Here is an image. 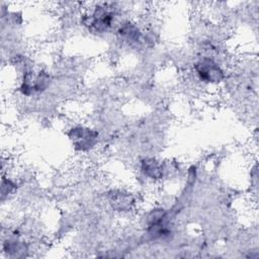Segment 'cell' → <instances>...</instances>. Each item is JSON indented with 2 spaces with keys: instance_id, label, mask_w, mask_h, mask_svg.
Instances as JSON below:
<instances>
[{
  "instance_id": "6da1fadb",
  "label": "cell",
  "mask_w": 259,
  "mask_h": 259,
  "mask_svg": "<svg viewBox=\"0 0 259 259\" xmlns=\"http://www.w3.org/2000/svg\"><path fill=\"white\" fill-rule=\"evenodd\" d=\"M51 83L50 75L45 71H27L24 73L19 87L25 96H31L44 92Z\"/></svg>"
},
{
  "instance_id": "7a4b0ae2",
  "label": "cell",
  "mask_w": 259,
  "mask_h": 259,
  "mask_svg": "<svg viewBox=\"0 0 259 259\" xmlns=\"http://www.w3.org/2000/svg\"><path fill=\"white\" fill-rule=\"evenodd\" d=\"M113 13L106 6H97L90 14L84 15L82 23L90 30L95 32H104L112 24Z\"/></svg>"
},
{
  "instance_id": "3957f363",
  "label": "cell",
  "mask_w": 259,
  "mask_h": 259,
  "mask_svg": "<svg viewBox=\"0 0 259 259\" xmlns=\"http://www.w3.org/2000/svg\"><path fill=\"white\" fill-rule=\"evenodd\" d=\"M194 70L199 79L205 83H220L225 74L220 65L210 58H202L194 64Z\"/></svg>"
},
{
  "instance_id": "277c9868",
  "label": "cell",
  "mask_w": 259,
  "mask_h": 259,
  "mask_svg": "<svg viewBox=\"0 0 259 259\" xmlns=\"http://www.w3.org/2000/svg\"><path fill=\"white\" fill-rule=\"evenodd\" d=\"M68 137L76 150L87 151L97 143L98 133L90 127L75 126L70 130Z\"/></svg>"
},
{
  "instance_id": "5b68a950",
  "label": "cell",
  "mask_w": 259,
  "mask_h": 259,
  "mask_svg": "<svg viewBox=\"0 0 259 259\" xmlns=\"http://www.w3.org/2000/svg\"><path fill=\"white\" fill-rule=\"evenodd\" d=\"M142 172L151 179H160L163 176L164 168L155 158H145L141 161Z\"/></svg>"
},
{
  "instance_id": "8992f818",
  "label": "cell",
  "mask_w": 259,
  "mask_h": 259,
  "mask_svg": "<svg viewBox=\"0 0 259 259\" xmlns=\"http://www.w3.org/2000/svg\"><path fill=\"white\" fill-rule=\"evenodd\" d=\"M117 32L120 38L128 42H138L141 39V32L139 28L130 22L120 25Z\"/></svg>"
},
{
  "instance_id": "52a82bcc",
  "label": "cell",
  "mask_w": 259,
  "mask_h": 259,
  "mask_svg": "<svg viewBox=\"0 0 259 259\" xmlns=\"http://www.w3.org/2000/svg\"><path fill=\"white\" fill-rule=\"evenodd\" d=\"M3 250L5 253L13 256H18L20 253H23L26 248L24 243L17 240H6L3 244Z\"/></svg>"
},
{
  "instance_id": "ba28073f",
  "label": "cell",
  "mask_w": 259,
  "mask_h": 259,
  "mask_svg": "<svg viewBox=\"0 0 259 259\" xmlns=\"http://www.w3.org/2000/svg\"><path fill=\"white\" fill-rule=\"evenodd\" d=\"M110 203L118 208V209H124L125 207H128L130 206V198L128 196L124 195V194H121V193H118L116 195H112V198L110 199Z\"/></svg>"
},
{
  "instance_id": "9c48e42d",
  "label": "cell",
  "mask_w": 259,
  "mask_h": 259,
  "mask_svg": "<svg viewBox=\"0 0 259 259\" xmlns=\"http://www.w3.org/2000/svg\"><path fill=\"white\" fill-rule=\"evenodd\" d=\"M15 189H16V185L11 180L6 179L5 177H3L2 183H1V194H2V197H4L5 195L11 194Z\"/></svg>"
}]
</instances>
